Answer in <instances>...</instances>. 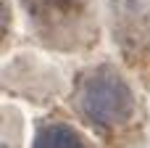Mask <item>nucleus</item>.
Listing matches in <instances>:
<instances>
[{
  "label": "nucleus",
  "instance_id": "2",
  "mask_svg": "<svg viewBox=\"0 0 150 148\" xmlns=\"http://www.w3.org/2000/svg\"><path fill=\"white\" fill-rule=\"evenodd\" d=\"M34 148H84V143L71 127L50 124V127L40 130V135L34 140Z\"/></svg>",
  "mask_w": 150,
  "mask_h": 148
},
{
  "label": "nucleus",
  "instance_id": "1",
  "mask_svg": "<svg viewBox=\"0 0 150 148\" xmlns=\"http://www.w3.org/2000/svg\"><path fill=\"white\" fill-rule=\"evenodd\" d=\"M82 109L98 124H105V127L121 124L129 119V114L134 109L132 90L127 87V82L119 74L98 71L82 87Z\"/></svg>",
  "mask_w": 150,
  "mask_h": 148
}]
</instances>
